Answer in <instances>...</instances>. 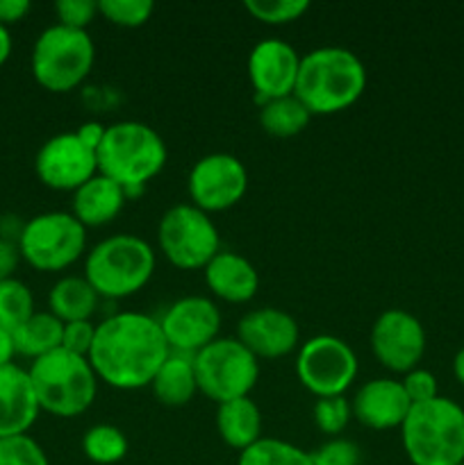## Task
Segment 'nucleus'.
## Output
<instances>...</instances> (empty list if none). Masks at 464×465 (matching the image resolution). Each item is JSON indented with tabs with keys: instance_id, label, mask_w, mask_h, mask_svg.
Here are the masks:
<instances>
[{
	"instance_id": "obj_17",
	"label": "nucleus",
	"mask_w": 464,
	"mask_h": 465,
	"mask_svg": "<svg viewBox=\"0 0 464 465\" xmlns=\"http://www.w3.org/2000/svg\"><path fill=\"white\" fill-rule=\"evenodd\" d=\"M237 339L257 359H282L298 350L300 327L294 316L282 309L262 307L241 318Z\"/></svg>"
},
{
	"instance_id": "obj_23",
	"label": "nucleus",
	"mask_w": 464,
	"mask_h": 465,
	"mask_svg": "<svg viewBox=\"0 0 464 465\" xmlns=\"http://www.w3.org/2000/svg\"><path fill=\"white\" fill-rule=\"evenodd\" d=\"M148 389L153 391L155 400L159 404H164V407H187L194 400V395L198 393L194 357H187V354L177 352L168 354V359L162 363V368L153 377Z\"/></svg>"
},
{
	"instance_id": "obj_8",
	"label": "nucleus",
	"mask_w": 464,
	"mask_h": 465,
	"mask_svg": "<svg viewBox=\"0 0 464 465\" xmlns=\"http://www.w3.org/2000/svg\"><path fill=\"white\" fill-rule=\"evenodd\" d=\"M16 245L35 271L57 272L85 254L86 227L71 212H45L23 223Z\"/></svg>"
},
{
	"instance_id": "obj_26",
	"label": "nucleus",
	"mask_w": 464,
	"mask_h": 465,
	"mask_svg": "<svg viewBox=\"0 0 464 465\" xmlns=\"http://www.w3.org/2000/svg\"><path fill=\"white\" fill-rule=\"evenodd\" d=\"M309 118L312 114L296 95L267 100L259 107V125L267 134L277 136V139H291V136L300 134L309 125Z\"/></svg>"
},
{
	"instance_id": "obj_13",
	"label": "nucleus",
	"mask_w": 464,
	"mask_h": 465,
	"mask_svg": "<svg viewBox=\"0 0 464 465\" xmlns=\"http://www.w3.org/2000/svg\"><path fill=\"white\" fill-rule=\"evenodd\" d=\"M35 173L44 186L76 193L82 184L98 175V157L76 132L55 134L36 150Z\"/></svg>"
},
{
	"instance_id": "obj_12",
	"label": "nucleus",
	"mask_w": 464,
	"mask_h": 465,
	"mask_svg": "<svg viewBox=\"0 0 464 465\" xmlns=\"http://www.w3.org/2000/svg\"><path fill=\"white\" fill-rule=\"evenodd\" d=\"M191 204L205 213L232 209L248 191V171L244 162L230 153H212L200 157L187 177Z\"/></svg>"
},
{
	"instance_id": "obj_14",
	"label": "nucleus",
	"mask_w": 464,
	"mask_h": 465,
	"mask_svg": "<svg viewBox=\"0 0 464 465\" xmlns=\"http://www.w3.org/2000/svg\"><path fill=\"white\" fill-rule=\"evenodd\" d=\"M368 343L373 357L387 371L408 375L426 352V330L414 313L405 309H387L373 322Z\"/></svg>"
},
{
	"instance_id": "obj_18",
	"label": "nucleus",
	"mask_w": 464,
	"mask_h": 465,
	"mask_svg": "<svg viewBox=\"0 0 464 465\" xmlns=\"http://www.w3.org/2000/svg\"><path fill=\"white\" fill-rule=\"evenodd\" d=\"M350 409L359 425L376 431H387L396 430V427L400 430L412 409V402L400 381L380 377V380H371L359 386L355 398L350 400Z\"/></svg>"
},
{
	"instance_id": "obj_1",
	"label": "nucleus",
	"mask_w": 464,
	"mask_h": 465,
	"mask_svg": "<svg viewBox=\"0 0 464 465\" xmlns=\"http://www.w3.org/2000/svg\"><path fill=\"white\" fill-rule=\"evenodd\" d=\"M168 354L171 348L159 321L146 313L121 312L96 325L89 363L96 377L112 389L139 391L150 386Z\"/></svg>"
},
{
	"instance_id": "obj_21",
	"label": "nucleus",
	"mask_w": 464,
	"mask_h": 465,
	"mask_svg": "<svg viewBox=\"0 0 464 465\" xmlns=\"http://www.w3.org/2000/svg\"><path fill=\"white\" fill-rule=\"evenodd\" d=\"M126 191L105 175L91 177L86 184L73 193L71 213L89 230V227H103L112 223L126 207Z\"/></svg>"
},
{
	"instance_id": "obj_37",
	"label": "nucleus",
	"mask_w": 464,
	"mask_h": 465,
	"mask_svg": "<svg viewBox=\"0 0 464 465\" xmlns=\"http://www.w3.org/2000/svg\"><path fill=\"white\" fill-rule=\"evenodd\" d=\"M94 341H96V325L91 321H77V322H66V325H64L62 348L68 350V352L89 359L91 348H94Z\"/></svg>"
},
{
	"instance_id": "obj_39",
	"label": "nucleus",
	"mask_w": 464,
	"mask_h": 465,
	"mask_svg": "<svg viewBox=\"0 0 464 465\" xmlns=\"http://www.w3.org/2000/svg\"><path fill=\"white\" fill-rule=\"evenodd\" d=\"M30 9L32 5L27 0H0V25L9 27L12 23L23 21Z\"/></svg>"
},
{
	"instance_id": "obj_20",
	"label": "nucleus",
	"mask_w": 464,
	"mask_h": 465,
	"mask_svg": "<svg viewBox=\"0 0 464 465\" xmlns=\"http://www.w3.org/2000/svg\"><path fill=\"white\" fill-rule=\"evenodd\" d=\"M203 275L214 298L230 304L250 302L259 289L257 268L244 254L230 252V250H221L203 268Z\"/></svg>"
},
{
	"instance_id": "obj_42",
	"label": "nucleus",
	"mask_w": 464,
	"mask_h": 465,
	"mask_svg": "<svg viewBox=\"0 0 464 465\" xmlns=\"http://www.w3.org/2000/svg\"><path fill=\"white\" fill-rule=\"evenodd\" d=\"M12 48H14V41H12V35H9V27L0 25V68L7 64L9 54H12Z\"/></svg>"
},
{
	"instance_id": "obj_38",
	"label": "nucleus",
	"mask_w": 464,
	"mask_h": 465,
	"mask_svg": "<svg viewBox=\"0 0 464 465\" xmlns=\"http://www.w3.org/2000/svg\"><path fill=\"white\" fill-rule=\"evenodd\" d=\"M18 263H21V252L14 241L0 239V282L9 280L16 272Z\"/></svg>"
},
{
	"instance_id": "obj_44",
	"label": "nucleus",
	"mask_w": 464,
	"mask_h": 465,
	"mask_svg": "<svg viewBox=\"0 0 464 465\" xmlns=\"http://www.w3.org/2000/svg\"><path fill=\"white\" fill-rule=\"evenodd\" d=\"M459 465H464V463H459Z\"/></svg>"
},
{
	"instance_id": "obj_19",
	"label": "nucleus",
	"mask_w": 464,
	"mask_h": 465,
	"mask_svg": "<svg viewBox=\"0 0 464 465\" xmlns=\"http://www.w3.org/2000/svg\"><path fill=\"white\" fill-rule=\"evenodd\" d=\"M39 413V402L25 368L14 361L0 366V439L27 434Z\"/></svg>"
},
{
	"instance_id": "obj_2",
	"label": "nucleus",
	"mask_w": 464,
	"mask_h": 465,
	"mask_svg": "<svg viewBox=\"0 0 464 465\" xmlns=\"http://www.w3.org/2000/svg\"><path fill=\"white\" fill-rule=\"evenodd\" d=\"M367 89L362 59L341 45H323L300 57L294 95L312 116H332L358 103Z\"/></svg>"
},
{
	"instance_id": "obj_11",
	"label": "nucleus",
	"mask_w": 464,
	"mask_h": 465,
	"mask_svg": "<svg viewBox=\"0 0 464 465\" xmlns=\"http://www.w3.org/2000/svg\"><path fill=\"white\" fill-rule=\"evenodd\" d=\"M358 372V354L344 339L318 334L298 345L296 377L303 389L317 395V400L344 395L353 386Z\"/></svg>"
},
{
	"instance_id": "obj_5",
	"label": "nucleus",
	"mask_w": 464,
	"mask_h": 465,
	"mask_svg": "<svg viewBox=\"0 0 464 465\" xmlns=\"http://www.w3.org/2000/svg\"><path fill=\"white\" fill-rule=\"evenodd\" d=\"M41 411L57 418H77L89 411L98 393V377L89 359L59 348L27 368Z\"/></svg>"
},
{
	"instance_id": "obj_22",
	"label": "nucleus",
	"mask_w": 464,
	"mask_h": 465,
	"mask_svg": "<svg viewBox=\"0 0 464 465\" xmlns=\"http://www.w3.org/2000/svg\"><path fill=\"white\" fill-rule=\"evenodd\" d=\"M217 431L227 448L244 452L257 443L262 436V411L250 398L232 400L218 404Z\"/></svg>"
},
{
	"instance_id": "obj_7",
	"label": "nucleus",
	"mask_w": 464,
	"mask_h": 465,
	"mask_svg": "<svg viewBox=\"0 0 464 465\" xmlns=\"http://www.w3.org/2000/svg\"><path fill=\"white\" fill-rule=\"evenodd\" d=\"M94 62L96 45L89 32L55 23L36 36L30 68L36 84L50 94H66L89 77Z\"/></svg>"
},
{
	"instance_id": "obj_10",
	"label": "nucleus",
	"mask_w": 464,
	"mask_h": 465,
	"mask_svg": "<svg viewBox=\"0 0 464 465\" xmlns=\"http://www.w3.org/2000/svg\"><path fill=\"white\" fill-rule=\"evenodd\" d=\"M157 241L168 263L180 271L205 268L221 252L218 227L209 213L191 203L173 204L164 212L157 225Z\"/></svg>"
},
{
	"instance_id": "obj_9",
	"label": "nucleus",
	"mask_w": 464,
	"mask_h": 465,
	"mask_svg": "<svg viewBox=\"0 0 464 465\" xmlns=\"http://www.w3.org/2000/svg\"><path fill=\"white\" fill-rule=\"evenodd\" d=\"M194 371L200 393L223 404L250 398L259 380V359L239 339H217L194 354Z\"/></svg>"
},
{
	"instance_id": "obj_31",
	"label": "nucleus",
	"mask_w": 464,
	"mask_h": 465,
	"mask_svg": "<svg viewBox=\"0 0 464 465\" xmlns=\"http://www.w3.org/2000/svg\"><path fill=\"white\" fill-rule=\"evenodd\" d=\"M314 425L321 434L337 436L348 427L350 418H353V409H350V402L344 398V395H335V398H318L314 402L312 409Z\"/></svg>"
},
{
	"instance_id": "obj_36",
	"label": "nucleus",
	"mask_w": 464,
	"mask_h": 465,
	"mask_svg": "<svg viewBox=\"0 0 464 465\" xmlns=\"http://www.w3.org/2000/svg\"><path fill=\"white\" fill-rule=\"evenodd\" d=\"M400 384H403L405 393H408L409 402L412 404H423L439 398V393H437V377L432 375L430 371H423V368L409 371Z\"/></svg>"
},
{
	"instance_id": "obj_6",
	"label": "nucleus",
	"mask_w": 464,
	"mask_h": 465,
	"mask_svg": "<svg viewBox=\"0 0 464 465\" xmlns=\"http://www.w3.org/2000/svg\"><path fill=\"white\" fill-rule=\"evenodd\" d=\"M155 250L135 234H114L96 243L85 262V280L100 298L123 300L139 293L155 272Z\"/></svg>"
},
{
	"instance_id": "obj_40",
	"label": "nucleus",
	"mask_w": 464,
	"mask_h": 465,
	"mask_svg": "<svg viewBox=\"0 0 464 465\" xmlns=\"http://www.w3.org/2000/svg\"><path fill=\"white\" fill-rule=\"evenodd\" d=\"M105 130H107V127H105L103 123L89 121V123H82V125L76 130V134L80 136V139L85 141V143L89 145V148L98 150L100 141H103V136H105Z\"/></svg>"
},
{
	"instance_id": "obj_43",
	"label": "nucleus",
	"mask_w": 464,
	"mask_h": 465,
	"mask_svg": "<svg viewBox=\"0 0 464 465\" xmlns=\"http://www.w3.org/2000/svg\"><path fill=\"white\" fill-rule=\"evenodd\" d=\"M453 372H455V377H458L459 384L464 386V348L459 350L458 354H455V359H453Z\"/></svg>"
},
{
	"instance_id": "obj_32",
	"label": "nucleus",
	"mask_w": 464,
	"mask_h": 465,
	"mask_svg": "<svg viewBox=\"0 0 464 465\" xmlns=\"http://www.w3.org/2000/svg\"><path fill=\"white\" fill-rule=\"evenodd\" d=\"M155 12L153 0H98V14L118 27H141Z\"/></svg>"
},
{
	"instance_id": "obj_30",
	"label": "nucleus",
	"mask_w": 464,
	"mask_h": 465,
	"mask_svg": "<svg viewBox=\"0 0 464 465\" xmlns=\"http://www.w3.org/2000/svg\"><path fill=\"white\" fill-rule=\"evenodd\" d=\"M244 9L267 25H285L308 14V0H246Z\"/></svg>"
},
{
	"instance_id": "obj_41",
	"label": "nucleus",
	"mask_w": 464,
	"mask_h": 465,
	"mask_svg": "<svg viewBox=\"0 0 464 465\" xmlns=\"http://www.w3.org/2000/svg\"><path fill=\"white\" fill-rule=\"evenodd\" d=\"M16 352H14L12 334L5 330H0V366H7V363L14 361Z\"/></svg>"
},
{
	"instance_id": "obj_16",
	"label": "nucleus",
	"mask_w": 464,
	"mask_h": 465,
	"mask_svg": "<svg viewBox=\"0 0 464 465\" xmlns=\"http://www.w3.org/2000/svg\"><path fill=\"white\" fill-rule=\"evenodd\" d=\"M300 71V54L282 39H264L248 54V77L259 104L294 95Z\"/></svg>"
},
{
	"instance_id": "obj_3",
	"label": "nucleus",
	"mask_w": 464,
	"mask_h": 465,
	"mask_svg": "<svg viewBox=\"0 0 464 465\" xmlns=\"http://www.w3.org/2000/svg\"><path fill=\"white\" fill-rule=\"evenodd\" d=\"M98 173L116 182L126 195L144 191L166 166L168 150L157 130L141 121L114 123L105 130L98 150Z\"/></svg>"
},
{
	"instance_id": "obj_15",
	"label": "nucleus",
	"mask_w": 464,
	"mask_h": 465,
	"mask_svg": "<svg viewBox=\"0 0 464 465\" xmlns=\"http://www.w3.org/2000/svg\"><path fill=\"white\" fill-rule=\"evenodd\" d=\"M171 352L194 357L218 339L221 312L214 300L203 295H187L176 300L159 321Z\"/></svg>"
},
{
	"instance_id": "obj_35",
	"label": "nucleus",
	"mask_w": 464,
	"mask_h": 465,
	"mask_svg": "<svg viewBox=\"0 0 464 465\" xmlns=\"http://www.w3.org/2000/svg\"><path fill=\"white\" fill-rule=\"evenodd\" d=\"M59 25L73 27V30H86L89 23L98 16V3L96 0H59L55 5Z\"/></svg>"
},
{
	"instance_id": "obj_29",
	"label": "nucleus",
	"mask_w": 464,
	"mask_h": 465,
	"mask_svg": "<svg viewBox=\"0 0 464 465\" xmlns=\"http://www.w3.org/2000/svg\"><path fill=\"white\" fill-rule=\"evenodd\" d=\"M237 465H312L309 452L282 439H259L248 450L239 452Z\"/></svg>"
},
{
	"instance_id": "obj_27",
	"label": "nucleus",
	"mask_w": 464,
	"mask_h": 465,
	"mask_svg": "<svg viewBox=\"0 0 464 465\" xmlns=\"http://www.w3.org/2000/svg\"><path fill=\"white\" fill-rule=\"evenodd\" d=\"M126 431L114 425H94L82 436V452L96 465L121 463L127 457Z\"/></svg>"
},
{
	"instance_id": "obj_24",
	"label": "nucleus",
	"mask_w": 464,
	"mask_h": 465,
	"mask_svg": "<svg viewBox=\"0 0 464 465\" xmlns=\"http://www.w3.org/2000/svg\"><path fill=\"white\" fill-rule=\"evenodd\" d=\"M100 295L85 277L68 275L53 284L48 293V312L66 325V322L91 321L98 307Z\"/></svg>"
},
{
	"instance_id": "obj_33",
	"label": "nucleus",
	"mask_w": 464,
	"mask_h": 465,
	"mask_svg": "<svg viewBox=\"0 0 464 465\" xmlns=\"http://www.w3.org/2000/svg\"><path fill=\"white\" fill-rule=\"evenodd\" d=\"M0 465H50L48 454L32 436L0 439Z\"/></svg>"
},
{
	"instance_id": "obj_28",
	"label": "nucleus",
	"mask_w": 464,
	"mask_h": 465,
	"mask_svg": "<svg viewBox=\"0 0 464 465\" xmlns=\"http://www.w3.org/2000/svg\"><path fill=\"white\" fill-rule=\"evenodd\" d=\"M35 312V295L25 282L16 277L0 282V330L12 334Z\"/></svg>"
},
{
	"instance_id": "obj_4",
	"label": "nucleus",
	"mask_w": 464,
	"mask_h": 465,
	"mask_svg": "<svg viewBox=\"0 0 464 465\" xmlns=\"http://www.w3.org/2000/svg\"><path fill=\"white\" fill-rule=\"evenodd\" d=\"M400 439L412 465L464 463V409L441 395L412 404L400 425Z\"/></svg>"
},
{
	"instance_id": "obj_34",
	"label": "nucleus",
	"mask_w": 464,
	"mask_h": 465,
	"mask_svg": "<svg viewBox=\"0 0 464 465\" xmlns=\"http://www.w3.org/2000/svg\"><path fill=\"white\" fill-rule=\"evenodd\" d=\"M309 457H312V465H362L359 445L341 436L326 440L321 448L309 452Z\"/></svg>"
},
{
	"instance_id": "obj_25",
	"label": "nucleus",
	"mask_w": 464,
	"mask_h": 465,
	"mask_svg": "<svg viewBox=\"0 0 464 465\" xmlns=\"http://www.w3.org/2000/svg\"><path fill=\"white\" fill-rule=\"evenodd\" d=\"M64 322L50 312H35L16 331H12L14 352L36 361L62 348Z\"/></svg>"
}]
</instances>
